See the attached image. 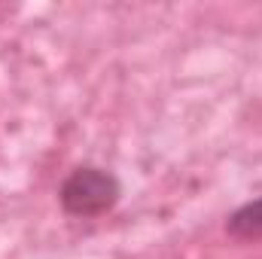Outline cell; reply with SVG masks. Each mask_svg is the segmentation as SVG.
Listing matches in <instances>:
<instances>
[{
    "instance_id": "2",
    "label": "cell",
    "mask_w": 262,
    "mask_h": 259,
    "mask_svg": "<svg viewBox=\"0 0 262 259\" xmlns=\"http://www.w3.org/2000/svg\"><path fill=\"white\" fill-rule=\"evenodd\" d=\"M232 229H235V232H262V198L244 204V207L235 213Z\"/></svg>"
},
{
    "instance_id": "1",
    "label": "cell",
    "mask_w": 262,
    "mask_h": 259,
    "mask_svg": "<svg viewBox=\"0 0 262 259\" xmlns=\"http://www.w3.org/2000/svg\"><path fill=\"white\" fill-rule=\"evenodd\" d=\"M116 180L101 171V168H79L73 171L64 180V189H61V201L70 213H79V217H95L101 210H107L113 201H116Z\"/></svg>"
}]
</instances>
